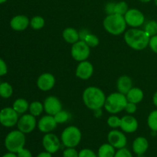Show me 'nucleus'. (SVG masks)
I'll use <instances>...</instances> for the list:
<instances>
[{"mask_svg": "<svg viewBox=\"0 0 157 157\" xmlns=\"http://www.w3.org/2000/svg\"><path fill=\"white\" fill-rule=\"evenodd\" d=\"M150 36L144 30L132 28L126 31L124 41L129 47L136 51L145 49L149 45Z\"/></svg>", "mask_w": 157, "mask_h": 157, "instance_id": "1", "label": "nucleus"}, {"mask_svg": "<svg viewBox=\"0 0 157 157\" xmlns=\"http://www.w3.org/2000/svg\"><path fill=\"white\" fill-rule=\"evenodd\" d=\"M84 104L87 108L92 110L101 109L104 106L106 96L104 91L99 87H88L84 90L82 95Z\"/></svg>", "mask_w": 157, "mask_h": 157, "instance_id": "2", "label": "nucleus"}, {"mask_svg": "<svg viewBox=\"0 0 157 157\" xmlns=\"http://www.w3.org/2000/svg\"><path fill=\"white\" fill-rule=\"evenodd\" d=\"M104 29L113 35H120L127 29V22L124 15L118 14L107 15L103 22Z\"/></svg>", "mask_w": 157, "mask_h": 157, "instance_id": "3", "label": "nucleus"}, {"mask_svg": "<svg viewBox=\"0 0 157 157\" xmlns=\"http://www.w3.org/2000/svg\"><path fill=\"white\" fill-rule=\"evenodd\" d=\"M127 102L125 94L119 91L114 92L106 98L104 107L108 113L116 114L124 110Z\"/></svg>", "mask_w": 157, "mask_h": 157, "instance_id": "4", "label": "nucleus"}, {"mask_svg": "<svg viewBox=\"0 0 157 157\" xmlns=\"http://www.w3.org/2000/svg\"><path fill=\"white\" fill-rule=\"evenodd\" d=\"M25 144V133L19 130H12L9 132L5 139V147L11 153H17L20 150L24 148Z\"/></svg>", "mask_w": 157, "mask_h": 157, "instance_id": "5", "label": "nucleus"}, {"mask_svg": "<svg viewBox=\"0 0 157 157\" xmlns=\"http://www.w3.org/2000/svg\"><path fill=\"white\" fill-rule=\"evenodd\" d=\"M81 132L75 126H69L63 130L61 140L63 145L66 147L75 148L81 140Z\"/></svg>", "mask_w": 157, "mask_h": 157, "instance_id": "6", "label": "nucleus"}, {"mask_svg": "<svg viewBox=\"0 0 157 157\" xmlns=\"http://www.w3.org/2000/svg\"><path fill=\"white\" fill-rule=\"evenodd\" d=\"M71 54L72 58L78 62L86 61L90 56V48L87 45L85 41L79 40L72 44Z\"/></svg>", "mask_w": 157, "mask_h": 157, "instance_id": "7", "label": "nucleus"}, {"mask_svg": "<svg viewBox=\"0 0 157 157\" xmlns=\"http://www.w3.org/2000/svg\"><path fill=\"white\" fill-rule=\"evenodd\" d=\"M18 113L12 107H4L0 110V124L5 127H12L17 125Z\"/></svg>", "mask_w": 157, "mask_h": 157, "instance_id": "8", "label": "nucleus"}, {"mask_svg": "<svg viewBox=\"0 0 157 157\" xmlns=\"http://www.w3.org/2000/svg\"><path fill=\"white\" fill-rule=\"evenodd\" d=\"M124 16L127 25L132 28L140 27L145 21L144 13L137 9H129Z\"/></svg>", "mask_w": 157, "mask_h": 157, "instance_id": "9", "label": "nucleus"}, {"mask_svg": "<svg viewBox=\"0 0 157 157\" xmlns=\"http://www.w3.org/2000/svg\"><path fill=\"white\" fill-rule=\"evenodd\" d=\"M36 118L31 113L24 114L18 119L17 123L18 130L23 133H30L36 127Z\"/></svg>", "mask_w": 157, "mask_h": 157, "instance_id": "10", "label": "nucleus"}, {"mask_svg": "<svg viewBox=\"0 0 157 157\" xmlns=\"http://www.w3.org/2000/svg\"><path fill=\"white\" fill-rule=\"evenodd\" d=\"M42 145L45 151L53 154L59 150L61 147V141L55 134L48 133L43 136Z\"/></svg>", "mask_w": 157, "mask_h": 157, "instance_id": "11", "label": "nucleus"}, {"mask_svg": "<svg viewBox=\"0 0 157 157\" xmlns=\"http://www.w3.org/2000/svg\"><path fill=\"white\" fill-rule=\"evenodd\" d=\"M107 140L110 145L115 149H122L127 146V139L123 132L117 130H113L107 134Z\"/></svg>", "mask_w": 157, "mask_h": 157, "instance_id": "12", "label": "nucleus"}, {"mask_svg": "<svg viewBox=\"0 0 157 157\" xmlns=\"http://www.w3.org/2000/svg\"><path fill=\"white\" fill-rule=\"evenodd\" d=\"M44 110L48 115H54L56 114L58 112L61 110L62 109V105L57 97L55 96H49L44 100Z\"/></svg>", "mask_w": 157, "mask_h": 157, "instance_id": "13", "label": "nucleus"}, {"mask_svg": "<svg viewBox=\"0 0 157 157\" xmlns=\"http://www.w3.org/2000/svg\"><path fill=\"white\" fill-rule=\"evenodd\" d=\"M93 64L87 60L81 61L77 66L76 71H75L76 76L81 80H88L93 75Z\"/></svg>", "mask_w": 157, "mask_h": 157, "instance_id": "14", "label": "nucleus"}, {"mask_svg": "<svg viewBox=\"0 0 157 157\" xmlns=\"http://www.w3.org/2000/svg\"><path fill=\"white\" fill-rule=\"evenodd\" d=\"M56 121L52 115H45L43 116L38 122V128L41 133H48L53 131L57 127Z\"/></svg>", "mask_w": 157, "mask_h": 157, "instance_id": "15", "label": "nucleus"}, {"mask_svg": "<svg viewBox=\"0 0 157 157\" xmlns=\"http://www.w3.org/2000/svg\"><path fill=\"white\" fill-rule=\"evenodd\" d=\"M55 84V78L52 74L44 73L38 77L37 86L42 91H48L54 87Z\"/></svg>", "mask_w": 157, "mask_h": 157, "instance_id": "16", "label": "nucleus"}, {"mask_svg": "<svg viewBox=\"0 0 157 157\" xmlns=\"http://www.w3.org/2000/svg\"><path fill=\"white\" fill-rule=\"evenodd\" d=\"M138 121L131 115H126L121 118V124L120 128L123 132L127 133H132L136 131L138 129Z\"/></svg>", "mask_w": 157, "mask_h": 157, "instance_id": "17", "label": "nucleus"}, {"mask_svg": "<svg viewBox=\"0 0 157 157\" xmlns=\"http://www.w3.org/2000/svg\"><path fill=\"white\" fill-rule=\"evenodd\" d=\"M30 25V20L26 15H18L14 16L10 21V27L15 32H22Z\"/></svg>", "mask_w": 157, "mask_h": 157, "instance_id": "18", "label": "nucleus"}, {"mask_svg": "<svg viewBox=\"0 0 157 157\" xmlns=\"http://www.w3.org/2000/svg\"><path fill=\"white\" fill-rule=\"evenodd\" d=\"M149 147L148 140L144 136H139L136 138L133 142V151L136 155H144L147 151Z\"/></svg>", "mask_w": 157, "mask_h": 157, "instance_id": "19", "label": "nucleus"}, {"mask_svg": "<svg viewBox=\"0 0 157 157\" xmlns=\"http://www.w3.org/2000/svg\"><path fill=\"white\" fill-rule=\"evenodd\" d=\"M117 87L118 91L124 94H127L129 90L133 87V81L131 78L127 75L121 76L117 82Z\"/></svg>", "mask_w": 157, "mask_h": 157, "instance_id": "20", "label": "nucleus"}, {"mask_svg": "<svg viewBox=\"0 0 157 157\" xmlns=\"http://www.w3.org/2000/svg\"><path fill=\"white\" fill-rule=\"evenodd\" d=\"M128 102L133 103V104H139L144 99V94L143 90L139 87H132L128 93L126 94Z\"/></svg>", "mask_w": 157, "mask_h": 157, "instance_id": "21", "label": "nucleus"}, {"mask_svg": "<svg viewBox=\"0 0 157 157\" xmlns=\"http://www.w3.org/2000/svg\"><path fill=\"white\" fill-rule=\"evenodd\" d=\"M62 36L66 42L71 44H75L80 40L79 32H78L74 28H66L65 29H64Z\"/></svg>", "mask_w": 157, "mask_h": 157, "instance_id": "22", "label": "nucleus"}, {"mask_svg": "<svg viewBox=\"0 0 157 157\" xmlns=\"http://www.w3.org/2000/svg\"><path fill=\"white\" fill-rule=\"evenodd\" d=\"M12 108L18 113L24 114L29 108V104L24 98H18L14 101L12 104Z\"/></svg>", "mask_w": 157, "mask_h": 157, "instance_id": "23", "label": "nucleus"}, {"mask_svg": "<svg viewBox=\"0 0 157 157\" xmlns=\"http://www.w3.org/2000/svg\"><path fill=\"white\" fill-rule=\"evenodd\" d=\"M116 150L115 148L110 144H104L98 149V157H114Z\"/></svg>", "mask_w": 157, "mask_h": 157, "instance_id": "24", "label": "nucleus"}, {"mask_svg": "<svg viewBox=\"0 0 157 157\" xmlns=\"http://www.w3.org/2000/svg\"><path fill=\"white\" fill-rule=\"evenodd\" d=\"M13 94V88L8 82H1L0 84V97L4 99L11 98Z\"/></svg>", "mask_w": 157, "mask_h": 157, "instance_id": "25", "label": "nucleus"}, {"mask_svg": "<svg viewBox=\"0 0 157 157\" xmlns=\"http://www.w3.org/2000/svg\"><path fill=\"white\" fill-rule=\"evenodd\" d=\"M29 112L35 117H38L42 113L44 110V105L40 101H33L29 104Z\"/></svg>", "mask_w": 157, "mask_h": 157, "instance_id": "26", "label": "nucleus"}, {"mask_svg": "<svg viewBox=\"0 0 157 157\" xmlns=\"http://www.w3.org/2000/svg\"><path fill=\"white\" fill-rule=\"evenodd\" d=\"M45 21L44 19L40 15H36V16L32 17V19L30 20V25L35 30H40L44 26Z\"/></svg>", "mask_w": 157, "mask_h": 157, "instance_id": "27", "label": "nucleus"}, {"mask_svg": "<svg viewBox=\"0 0 157 157\" xmlns=\"http://www.w3.org/2000/svg\"><path fill=\"white\" fill-rule=\"evenodd\" d=\"M144 30L150 35V37L157 35V21L154 20L148 21L144 25Z\"/></svg>", "mask_w": 157, "mask_h": 157, "instance_id": "28", "label": "nucleus"}, {"mask_svg": "<svg viewBox=\"0 0 157 157\" xmlns=\"http://www.w3.org/2000/svg\"><path fill=\"white\" fill-rule=\"evenodd\" d=\"M147 124L153 131L157 132V110H153L150 113L147 119Z\"/></svg>", "mask_w": 157, "mask_h": 157, "instance_id": "29", "label": "nucleus"}, {"mask_svg": "<svg viewBox=\"0 0 157 157\" xmlns=\"http://www.w3.org/2000/svg\"><path fill=\"white\" fill-rule=\"evenodd\" d=\"M129 7L128 4L126 2L121 1L119 2L115 3L114 7V14H118V15H124L128 11Z\"/></svg>", "mask_w": 157, "mask_h": 157, "instance_id": "30", "label": "nucleus"}, {"mask_svg": "<svg viewBox=\"0 0 157 157\" xmlns=\"http://www.w3.org/2000/svg\"><path fill=\"white\" fill-rule=\"evenodd\" d=\"M54 117H55V121H56L57 124H64L65 122H67L69 119V113H67L65 110H60L59 112L56 113L55 115H54Z\"/></svg>", "mask_w": 157, "mask_h": 157, "instance_id": "31", "label": "nucleus"}, {"mask_svg": "<svg viewBox=\"0 0 157 157\" xmlns=\"http://www.w3.org/2000/svg\"><path fill=\"white\" fill-rule=\"evenodd\" d=\"M84 41L90 48H94L99 44V38L94 34L89 33Z\"/></svg>", "mask_w": 157, "mask_h": 157, "instance_id": "32", "label": "nucleus"}, {"mask_svg": "<svg viewBox=\"0 0 157 157\" xmlns=\"http://www.w3.org/2000/svg\"><path fill=\"white\" fill-rule=\"evenodd\" d=\"M107 125L110 127H111V128H118V127H121V118H119L118 117L115 116V115H112V116L109 117L107 121Z\"/></svg>", "mask_w": 157, "mask_h": 157, "instance_id": "33", "label": "nucleus"}, {"mask_svg": "<svg viewBox=\"0 0 157 157\" xmlns=\"http://www.w3.org/2000/svg\"><path fill=\"white\" fill-rule=\"evenodd\" d=\"M78 153L75 148L67 147L63 152V157H78Z\"/></svg>", "mask_w": 157, "mask_h": 157, "instance_id": "34", "label": "nucleus"}, {"mask_svg": "<svg viewBox=\"0 0 157 157\" xmlns=\"http://www.w3.org/2000/svg\"><path fill=\"white\" fill-rule=\"evenodd\" d=\"M114 157H133V155L130 150L124 147V148L119 149L115 153Z\"/></svg>", "mask_w": 157, "mask_h": 157, "instance_id": "35", "label": "nucleus"}, {"mask_svg": "<svg viewBox=\"0 0 157 157\" xmlns=\"http://www.w3.org/2000/svg\"><path fill=\"white\" fill-rule=\"evenodd\" d=\"M78 157H98L96 153L90 149H83L79 152Z\"/></svg>", "mask_w": 157, "mask_h": 157, "instance_id": "36", "label": "nucleus"}, {"mask_svg": "<svg viewBox=\"0 0 157 157\" xmlns=\"http://www.w3.org/2000/svg\"><path fill=\"white\" fill-rule=\"evenodd\" d=\"M136 109H137V107H136V104H133V103L131 102H127L124 110H125V111L127 113L132 114V113H134L136 111Z\"/></svg>", "mask_w": 157, "mask_h": 157, "instance_id": "37", "label": "nucleus"}, {"mask_svg": "<svg viewBox=\"0 0 157 157\" xmlns=\"http://www.w3.org/2000/svg\"><path fill=\"white\" fill-rule=\"evenodd\" d=\"M149 46H150V48L153 52L157 54V35L150 37Z\"/></svg>", "mask_w": 157, "mask_h": 157, "instance_id": "38", "label": "nucleus"}, {"mask_svg": "<svg viewBox=\"0 0 157 157\" xmlns=\"http://www.w3.org/2000/svg\"><path fill=\"white\" fill-rule=\"evenodd\" d=\"M8 72V66L6 61L0 58V77L6 75Z\"/></svg>", "mask_w": 157, "mask_h": 157, "instance_id": "39", "label": "nucleus"}, {"mask_svg": "<svg viewBox=\"0 0 157 157\" xmlns=\"http://www.w3.org/2000/svg\"><path fill=\"white\" fill-rule=\"evenodd\" d=\"M115 3L116 2H108L105 6V12L107 15H111V14H114V7Z\"/></svg>", "mask_w": 157, "mask_h": 157, "instance_id": "40", "label": "nucleus"}, {"mask_svg": "<svg viewBox=\"0 0 157 157\" xmlns=\"http://www.w3.org/2000/svg\"><path fill=\"white\" fill-rule=\"evenodd\" d=\"M18 157H32V154L29 150L22 148L16 153Z\"/></svg>", "mask_w": 157, "mask_h": 157, "instance_id": "41", "label": "nucleus"}, {"mask_svg": "<svg viewBox=\"0 0 157 157\" xmlns=\"http://www.w3.org/2000/svg\"><path fill=\"white\" fill-rule=\"evenodd\" d=\"M89 33H90V32H89L87 30H86V29H82V30L80 31L79 32L80 40H82V41H84V40L85 39L86 37H87V35H88Z\"/></svg>", "mask_w": 157, "mask_h": 157, "instance_id": "42", "label": "nucleus"}, {"mask_svg": "<svg viewBox=\"0 0 157 157\" xmlns=\"http://www.w3.org/2000/svg\"><path fill=\"white\" fill-rule=\"evenodd\" d=\"M36 157H52V153H48V152L44 151V152H41V153H38V156Z\"/></svg>", "mask_w": 157, "mask_h": 157, "instance_id": "43", "label": "nucleus"}, {"mask_svg": "<svg viewBox=\"0 0 157 157\" xmlns=\"http://www.w3.org/2000/svg\"><path fill=\"white\" fill-rule=\"evenodd\" d=\"M2 157H18V156H17L16 153L9 152V153H6V154L3 155Z\"/></svg>", "mask_w": 157, "mask_h": 157, "instance_id": "44", "label": "nucleus"}, {"mask_svg": "<svg viewBox=\"0 0 157 157\" xmlns=\"http://www.w3.org/2000/svg\"><path fill=\"white\" fill-rule=\"evenodd\" d=\"M153 104H154V105L157 107V91L154 94V95H153Z\"/></svg>", "mask_w": 157, "mask_h": 157, "instance_id": "45", "label": "nucleus"}, {"mask_svg": "<svg viewBox=\"0 0 157 157\" xmlns=\"http://www.w3.org/2000/svg\"><path fill=\"white\" fill-rule=\"evenodd\" d=\"M140 1L142 2H144V3H147V2H150L151 0H140Z\"/></svg>", "mask_w": 157, "mask_h": 157, "instance_id": "46", "label": "nucleus"}, {"mask_svg": "<svg viewBox=\"0 0 157 157\" xmlns=\"http://www.w3.org/2000/svg\"><path fill=\"white\" fill-rule=\"evenodd\" d=\"M6 1H7V0H0V5L3 4V3H5V2H6Z\"/></svg>", "mask_w": 157, "mask_h": 157, "instance_id": "47", "label": "nucleus"}, {"mask_svg": "<svg viewBox=\"0 0 157 157\" xmlns=\"http://www.w3.org/2000/svg\"><path fill=\"white\" fill-rule=\"evenodd\" d=\"M138 157H145L144 155H138Z\"/></svg>", "mask_w": 157, "mask_h": 157, "instance_id": "48", "label": "nucleus"}, {"mask_svg": "<svg viewBox=\"0 0 157 157\" xmlns=\"http://www.w3.org/2000/svg\"><path fill=\"white\" fill-rule=\"evenodd\" d=\"M155 4H156V6H157V0H155Z\"/></svg>", "mask_w": 157, "mask_h": 157, "instance_id": "49", "label": "nucleus"}, {"mask_svg": "<svg viewBox=\"0 0 157 157\" xmlns=\"http://www.w3.org/2000/svg\"><path fill=\"white\" fill-rule=\"evenodd\" d=\"M0 84H1V81H0Z\"/></svg>", "mask_w": 157, "mask_h": 157, "instance_id": "50", "label": "nucleus"}]
</instances>
